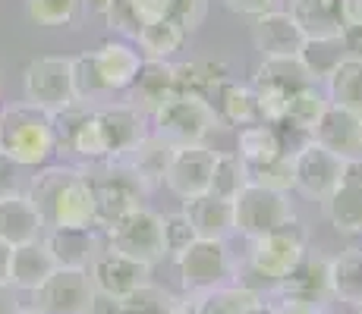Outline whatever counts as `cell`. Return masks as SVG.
Wrapping results in <instances>:
<instances>
[{
    "label": "cell",
    "mask_w": 362,
    "mask_h": 314,
    "mask_svg": "<svg viewBox=\"0 0 362 314\" xmlns=\"http://www.w3.org/2000/svg\"><path fill=\"white\" fill-rule=\"evenodd\" d=\"M95 302L98 292L88 270L54 267V274L32 292V308L41 314H95Z\"/></svg>",
    "instance_id": "9"
},
{
    "label": "cell",
    "mask_w": 362,
    "mask_h": 314,
    "mask_svg": "<svg viewBox=\"0 0 362 314\" xmlns=\"http://www.w3.org/2000/svg\"><path fill=\"white\" fill-rule=\"evenodd\" d=\"M47 251H51L54 264L57 267H69V270H88V264L98 255V236L95 229H45Z\"/></svg>",
    "instance_id": "21"
},
{
    "label": "cell",
    "mask_w": 362,
    "mask_h": 314,
    "mask_svg": "<svg viewBox=\"0 0 362 314\" xmlns=\"http://www.w3.org/2000/svg\"><path fill=\"white\" fill-rule=\"evenodd\" d=\"M359 129H362V114H359Z\"/></svg>",
    "instance_id": "55"
},
{
    "label": "cell",
    "mask_w": 362,
    "mask_h": 314,
    "mask_svg": "<svg viewBox=\"0 0 362 314\" xmlns=\"http://www.w3.org/2000/svg\"><path fill=\"white\" fill-rule=\"evenodd\" d=\"M196 302L189 305L196 314H262L264 302L249 286H214L208 292H196Z\"/></svg>",
    "instance_id": "27"
},
{
    "label": "cell",
    "mask_w": 362,
    "mask_h": 314,
    "mask_svg": "<svg viewBox=\"0 0 362 314\" xmlns=\"http://www.w3.org/2000/svg\"><path fill=\"white\" fill-rule=\"evenodd\" d=\"M107 233V248L129 255L142 264H158L167 258V246H164V214L151 211V207H136L132 214L120 217L117 223L104 227Z\"/></svg>",
    "instance_id": "6"
},
{
    "label": "cell",
    "mask_w": 362,
    "mask_h": 314,
    "mask_svg": "<svg viewBox=\"0 0 362 314\" xmlns=\"http://www.w3.org/2000/svg\"><path fill=\"white\" fill-rule=\"evenodd\" d=\"M123 4H127V13L132 23H136V29L161 23V19L170 16V0H123Z\"/></svg>",
    "instance_id": "42"
},
{
    "label": "cell",
    "mask_w": 362,
    "mask_h": 314,
    "mask_svg": "<svg viewBox=\"0 0 362 314\" xmlns=\"http://www.w3.org/2000/svg\"><path fill=\"white\" fill-rule=\"evenodd\" d=\"M183 214L189 220L196 239H218L227 242L233 236V205L218 195H199V198L183 201Z\"/></svg>",
    "instance_id": "20"
},
{
    "label": "cell",
    "mask_w": 362,
    "mask_h": 314,
    "mask_svg": "<svg viewBox=\"0 0 362 314\" xmlns=\"http://www.w3.org/2000/svg\"><path fill=\"white\" fill-rule=\"evenodd\" d=\"M359 314H362V305H359Z\"/></svg>",
    "instance_id": "56"
},
{
    "label": "cell",
    "mask_w": 362,
    "mask_h": 314,
    "mask_svg": "<svg viewBox=\"0 0 362 314\" xmlns=\"http://www.w3.org/2000/svg\"><path fill=\"white\" fill-rule=\"evenodd\" d=\"M315 314H331V311H328V308H318V311H315Z\"/></svg>",
    "instance_id": "54"
},
{
    "label": "cell",
    "mask_w": 362,
    "mask_h": 314,
    "mask_svg": "<svg viewBox=\"0 0 362 314\" xmlns=\"http://www.w3.org/2000/svg\"><path fill=\"white\" fill-rule=\"evenodd\" d=\"M92 63L104 92L114 95V92H127L132 85V79L139 76V66H142V54L127 41H104L101 47L92 51Z\"/></svg>",
    "instance_id": "19"
},
{
    "label": "cell",
    "mask_w": 362,
    "mask_h": 314,
    "mask_svg": "<svg viewBox=\"0 0 362 314\" xmlns=\"http://www.w3.org/2000/svg\"><path fill=\"white\" fill-rule=\"evenodd\" d=\"M214 155L208 145H177L170 155V164L164 170V186L177 195L180 201L199 198L208 192L211 183V167H214Z\"/></svg>",
    "instance_id": "12"
},
{
    "label": "cell",
    "mask_w": 362,
    "mask_h": 314,
    "mask_svg": "<svg viewBox=\"0 0 362 314\" xmlns=\"http://www.w3.org/2000/svg\"><path fill=\"white\" fill-rule=\"evenodd\" d=\"M25 10L38 25H69L79 13V0H25Z\"/></svg>",
    "instance_id": "40"
},
{
    "label": "cell",
    "mask_w": 362,
    "mask_h": 314,
    "mask_svg": "<svg viewBox=\"0 0 362 314\" xmlns=\"http://www.w3.org/2000/svg\"><path fill=\"white\" fill-rule=\"evenodd\" d=\"M177 95H199L205 101H214L218 92L233 79L230 66L224 60H189L173 66Z\"/></svg>",
    "instance_id": "23"
},
{
    "label": "cell",
    "mask_w": 362,
    "mask_h": 314,
    "mask_svg": "<svg viewBox=\"0 0 362 314\" xmlns=\"http://www.w3.org/2000/svg\"><path fill=\"white\" fill-rule=\"evenodd\" d=\"M252 44L262 57H284L303 51L305 35L299 32L290 10H271L252 19Z\"/></svg>",
    "instance_id": "17"
},
{
    "label": "cell",
    "mask_w": 362,
    "mask_h": 314,
    "mask_svg": "<svg viewBox=\"0 0 362 314\" xmlns=\"http://www.w3.org/2000/svg\"><path fill=\"white\" fill-rule=\"evenodd\" d=\"M328 261L331 258L318 255V251H309L299 258V264L277 283V296H290L299 298V302H309L325 308L331 298V283H328Z\"/></svg>",
    "instance_id": "16"
},
{
    "label": "cell",
    "mask_w": 362,
    "mask_h": 314,
    "mask_svg": "<svg viewBox=\"0 0 362 314\" xmlns=\"http://www.w3.org/2000/svg\"><path fill=\"white\" fill-rule=\"evenodd\" d=\"M10 258H13V246L0 239V283L10 280Z\"/></svg>",
    "instance_id": "50"
},
{
    "label": "cell",
    "mask_w": 362,
    "mask_h": 314,
    "mask_svg": "<svg viewBox=\"0 0 362 314\" xmlns=\"http://www.w3.org/2000/svg\"><path fill=\"white\" fill-rule=\"evenodd\" d=\"M170 155H173V145L158 138L155 132H148L136 148L120 157V164H127L145 183V188H151V186L164 183V170H167V164H170Z\"/></svg>",
    "instance_id": "28"
},
{
    "label": "cell",
    "mask_w": 362,
    "mask_h": 314,
    "mask_svg": "<svg viewBox=\"0 0 362 314\" xmlns=\"http://www.w3.org/2000/svg\"><path fill=\"white\" fill-rule=\"evenodd\" d=\"M315 311H318V305L299 302V298H290V296H277L268 305V314H315Z\"/></svg>",
    "instance_id": "46"
},
{
    "label": "cell",
    "mask_w": 362,
    "mask_h": 314,
    "mask_svg": "<svg viewBox=\"0 0 362 314\" xmlns=\"http://www.w3.org/2000/svg\"><path fill=\"white\" fill-rule=\"evenodd\" d=\"M325 82H328V95H325L328 104L362 114V57L344 54L325 76Z\"/></svg>",
    "instance_id": "29"
},
{
    "label": "cell",
    "mask_w": 362,
    "mask_h": 314,
    "mask_svg": "<svg viewBox=\"0 0 362 314\" xmlns=\"http://www.w3.org/2000/svg\"><path fill=\"white\" fill-rule=\"evenodd\" d=\"M54 258L47 251L45 239L35 242H23V246H13V258H10V283L16 292H35L47 277L54 274Z\"/></svg>",
    "instance_id": "22"
},
{
    "label": "cell",
    "mask_w": 362,
    "mask_h": 314,
    "mask_svg": "<svg viewBox=\"0 0 362 314\" xmlns=\"http://www.w3.org/2000/svg\"><path fill=\"white\" fill-rule=\"evenodd\" d=\"M23 183H25V167H19L16 160L0 151V198L23 195Z\"/></svg>",
    "instance_id": "44"
},
{
    "label": "cell",
    "mask_w": 362,
    "mask_h": 314,
    "mask_svg": "<svg viewBox=\"0 0 362 314\" xmlns=\"http://www.w3.org/2000/svg\"><path fill=\"white\" fill-rule=\"evenodd\" d=\"M189 32L177 23V19H161V23H151L142 25L136 35V44L145 51V60H167L186 44Z\"/></svg>",
    "instance_id": "34"
},
{
    "label": "cell",
    "mask_w": 362,
    "mask_h": 314,
    "mask_svg": "<svg viewBox=\"0 0 362 314\" xmlns=\"http://www.w3.org/2000/svg\"><path fill=\"white\" fill-rule=\"evenodd\" d=\"M29 201L45 229H95V192L86 170L76 167H45L35 173Z\"/></svg>",
    "instance_id": "1"
},
{
    "label": "cell",
    "mask_w": 362,
    "mask_h": 314,
    "mask_svg": "<svg viewBox=\"0 0 362 314\" xmlns=\"http://www.w3.org/2000/svg\"><path fill=\"white\" fill-rule=\"evenodd\" d=\"M340 41H344V54H350V57H362V25H350V29H344Z\"/></svg>",
    "instance_id": "48"
},
{
    "label": "cell",
    "mask_w": 362,
    "mask_h": 314,
    "mask_svg": "<svg viewBox=\"0 0 362 314\" xmlns=\"http://www.w3.org/2000/svg\"><path fill=\"white\" fill-rule=\"evenodd\" d=\"M173 314H196V311H192L189 305H183V302H180V305H177V311H173Z\"/></svg>",
    "instance_id": "52"
},
{
    "label": "cell",
    "mask_w": 362,
    "mask_h": 314,
    "mask_svg": "<svg viewBox=\"0 0 362 314\" xmlns=\"http://www.w3.org/2000/svg\"><path fill=\"white\" fill-rule=\"evenodd\" d=\"M218 116L221 123H230V126H252V123H262L259 116V101H255V92L252 85H243V82L230 79L224 88L218 92Z\"/></svg>",
    "instance_id": "33"
},
{
    "label": "cell",
    "mask_w": 362,
    "mask_h": 314,
    "mask_svg": "<svg viewBox=\"0 0 362 314\" xmlns=\"http://www.w3.org/2000/svg\"><path fill=\"white\" fill-rule=\"evenodd\" d=\"M196 239V233H192V227H189V220H186V214L183 211H177V214H167L164 217V246H167V258L170 255H180L189 242Z\"/></svg>",
    "instance_id": "41"
},
{
    "label": "cell",
    "mask_w": 362,
    "mask_h": 314,
    "mask_svg": "<svg viewBox=\"0 0 362 314\" xmlns=\"http://www.w3.org/2000/svg\"><path fill=\"white\" fill-rule=\"evenodd\" d=\"M277 155H284V142H281V132L271 123H252L240 129V135H236V157L246 167L268 164Z\"/></svg>",
    "instance_id": "32"
},
{
    "label": "cell",
    "mask_w": 362,
    "mask_h": 314,
    "mask_svg": "<svg viewBox=\"0 0 362 314\" xmlns=\"http://www.w3.org/2000/svg\"><path fill=\"white\" fill-rule=\"evenodd\" d=\"M16 314H41V311H35L32 305H29V308H23V305H19V308H16Z\"/></svg>",
    "instance_id": "53"
},
{
    "label": "cell",
    "mask_w": 362,
    "mask_h": 314,
    "mask_svg": "<svg viewBox=\"0 0 362 314\" xmlns=\"http://www.w3.org/2000/svg\"><path fill=\"white\" fill-rule=\"evenodd\" d=\"M328 97L318 92V85H305L287 97V110H284V126H293L303 135H312L315 123L322 120Z\"/></svg>",
    "instance_id": "36"
},
{
    "label": "cell",
    "mask_w": 362,
    "mask_h": 314,
    "mask_svg": "<svg viewBox=\"0 0 362 314\" xmlns=\"http://www.w3.org/2000/svg\"><path fill=\"white\" fill-rule=\"evenodd\" d=\"M114 4H117V0H86V6L92 13H98V16H104V13H107Z\"/></svg>",
    "instance_id": "51"
},
{
    "label": "cell",
    "mask_w": 362,
    "mask_h": 314,
    "mask_svg": "<svg viewBox=\"0 0 362 314\" xmlns=\"http://www.w3.org/2000/svg\"><path fill=\"white\" fill-rule=\"evenodd\" d=\"M16 308H19L16 289L10 283H0V314H16Z\"/></svg>",
    "instance_id": "49"
},
{
    "label": "cell",
    "mask_w": 362,
    "mask_h": 314,
    "mask_svg": "<svg viewBox=\"0 0 362 314\" xmlns=\"http://www.w3.org/2000/svg\"><path fill=\"white\" fill-rule=\"evenodd\" d=\"M337 13L344 29L350 25H362V0H337Z\"/></svg>",
    "instance_id": "47"
},
{
    "label": "cell",
    "mask_w": 362,
    "mask_h": 314,
    "mask_svg": "<svg viewBox=\"0 0 362 314\" xmlns=\"http://www.w3.org/2000/svg\"><path fill=\"white\" fill-rule=\"evenodd\" d=\"M177 258V274L186 292H208L230 280V251L218 239H192Z\"/></svg>",
    "instance_id": "11"
},
{
    "label": "cell",
    "mask_w": 362,
    "mask_h": 314,
    "mask_svg": "<svg viewBox=\"0 0 362 314\" xmlns=\"http://www.w3.org/2000/svg\"><path fill=\"white\" fill-rule=\"evenodd\" d=\"M114 314H173L177 311V296L164 286H155V283H142L139 289L127 292V296L114 298Z\"/></svg>",
    "instance_id": "35"
},
{
    "label": "cell",
    "mask_w": 362,
    "mask_h": 314,
    "mask_svg": "<svg viewBox=\"0 0 362 314\" xmlns=\"http://www.w3.org/2000/svg\"><path fill=\"white\" fill-rule=\"evenodd\" d=\"M290 16L296 19L305 41H325V38H340L344 35L337 0H293L290 4Z\"/></svg>",
    "instance_id": "26"
},
{
    "label": "cell",
    "mask_w": 362,
    "mask_h": 314,
    "mask_svg": "<svg viewBox=\"0 0 362 314\" xmlns=\"http://www.w3.org/2000/svg\"><path fill=\"white\" fill-rule=\"evenodd\" d=\"M227 6H230L233 13H243V16H262V13H271L277 10V4L281 0H224Z\"/></svg>",
    "instance_id": "45"
},
{
    "label": "cell",
    "mask_w": 362,
    "mask_h": 314,
    "mask_svg": "<svg viewBox=\"0 0 362 314\" xmlns=\"http://www.w3.org/2000/svg\"><path fill=\"white\" fill-rule=\"evenodd\" d=\"M0 151L19 167H45L57 155V126L54 114L35 104H10L0 110Z\"/></svg>",
    "instance_id": "2"
},
{
    "label": "cell",
    "mask_w": 362,
    "mask_h": 314,
    "mask_svg": "<svg viewBox=\"0 0 362 314\" xmlns=\"http://www.w3.org/2000/svg\"><path fill=\"white\" fill-rule=\"evenodd\" d=\"M208 13V0H170V19H177L186 32H196Z\"/></svg>",
    "instance_id": "43"
},
{
    "label": "cell",
    "mask_w": 362,
    "mask_h": 314,
    "mask_svg": "<svg viewBox=\"0 0 362 314\" xmlns=\"http://www.w3.org/2000/svg\"><path fill=\"white\" fill-rule=\"evenodd\" d=\"M25 101L47 114L76 107V88H73V60L69 57H38L29 63L23 79Z\"/></svg>",
    "instance_id": "7"
},
{
    "label": "cell",
    "mask_w": 362,
    "mask_h": 314,
    "mask_svg": "<svg viewBox=\"0 0 362 314\" xmlns=\"http://www.w3.org/2000/svg\"><path fill=\"white\" fill-rule=\"evenodd\" d=\"M246 176L252 186H264V188H274V192H290L293 188V160L290 155H277L268 164L259 167H246Z\"/></svg>",
    "instance_id": "39"
},
{
    "label": "cell",
    "mask_w": 362,
    "mask_h": 314,
    "mask_svg": "<svg viewBox=\"0 0 362 314\" xmlns=\"http://www.w3.org/2000/svg\"><path fill=\"white\" fill-rule=\"evenodd\" d=\"M148 274H151L148 264L136 261L129 255H120L114 248H101L95 255V261L88 264V280H92L95 292L104 296L107 302H114V298L127 296V292L139 289L142 283H148Z\"/></svg>",
    "instance_id": "13"
},
{
    "label": "cell",
    "mask_w": 362,
    "mask_h": 314,
    "mask_svg": "<svg viewBox=\"0 0 362 314\" xmlns=\"http://www.w3.org/2000/svg\"><path fill=\"white\" fill-rule=\"evenodd\" d=\"M249 264L259 277L271 283H281L284 277L299 264V258L305 255V233L296 220H290L287 227L271 229L264 236L249 239Z\"/></svg>",
    "instance_id": "10"
},
{
    "label": "cell",
    "mask_w": 362,
    "mask_h": 314,
    "mask_svg": "<svg viewBox=\"0 0 362 314\" xmlns=\"http://www.w3.org/2000/svg\"><path fill=\"white\" fill-rule=\"evenodd\" d=\"M104 170L101 173H88L92 179V192H95V223L98 227H110L120 217L132 214L136 207H142L145 198V183L129 170L127 164L120 160H104Z\"/></svg>",
    "instance_id": "5"
},
{
    "label": "cell",
    "mask_w": 362,
    "mask_h": 314,
    "mask_svg": "<svg viewBox=\"0 0 362 314\" xmlns=\"http://www.w3.org/2000/svg\"><path fill=\"white\" fill-rule=\"evenodd\" d=\"M127 104L136 110H142L145 116H151L164 101H170L177 95V79H173V63L167 60H142L139 76L127 88Z\"/></svg>",
    "instance_id": "18"
},
{
    "label": "cell",
    "mask_w": 362,
    "mask_h": 314,
    "mask_svg": "<svg viewBox=\"0 0 362 314\" xmlns=\"http://www.w3.org/2000/svg\"><path fill=\"white\" fill-rule=\"evenodd\" d=\"M331 298L359 308L362 305V248H350L328 261Z\"/></svg>",
    "instance_id": "31"
},
{
    "label": "cell",
    "mask_w": 362,
    "mask_h": 314,
    "mask_svg": "<svg viewBox=\"0 0 362 314\" xmlns=\"http://www.w3.org/2000/svg\"><path fill=\"white\" fill-rule=\"evenodd\" d=\"M322 207L337 233H362V176H350V170H346V179L322 201Z\"/></svg>",
    "instance_id": "25"
},
{
    "label": "cell",
    "mask_w": 362,
    "mask_h": 314,
    "mask_svg": "<svg viewBox=\"0 0 362 314\" xmlns=\"http://www.w3.org/2000/svg\"><path fill=\"white\" fill-rule=\"evenodd\" d=\"M95 120H98L104 145H107V160H120L127 151H132L148 135V129H145V114L127 101L95 107Z\"/></svg>",
    "instance_id": "14"
},
{
    "label": "cell",
    "mask_w": 362,
    "mask_h": 314,
    "mask_svg": "<svg viewBox=\"0 0 362 314\" xmlns=\"http://www.w3.org/2000/svg\"><path fill=\"white\" fill-rule=\"evenodd\" d=\"M41 236H45V223H41L29 195L23 192L0 198V239L10 246H23V242H35Z\"/></svg>",
    "instance_id": "24"
},
{
    "label": "cell",
    "mask_w": 362,
    "mask_h": 314,
    "mask_svg": "<svg viewBox=\"0 0 362 314\" xmlns=\"http://www.w3.org/2000/svg\"><path fill=\"white\" fill-rule=\"evenodd\" d=\"M299 57H303L305 69L312 73V79L322 82L325 76L334 69V63L344 57V41L340 38H325V41H305L303 51H299Z\"/></svg>",
    "instance_id": "38"
},
{
    "label": "cell",
    "mask_w": 362,
    "mask_h": 314,
    "mask_svg": "<svg viewBox=\"0 0 362 314\" xmlns=\"http://www.w3.org/2000/svg\"><path fill=\"white\" fill-rule=\"evenodd\" d=\"M221 116L211 101L199 95H173L151 114V132L164 142L177 145H205L214 129H221Z\"/></svg>",
    "instance_id": "3"
},
{
    "label": "cell",
    "mask_w": 362,
    "mask_h": 314,
    "mask_svg": "<svg viewBox=\"0 0 362 314\" xmlns=\"http://www.w3.org/2000/svg\"><path fill=\"white\" fill-rule=\"evenodd\" d=\"M233 205V233L255 239L271 229L287 227L290 220H296V211L290 205L287 192H274L264 186H243L240 192L230 198Z\"/></svg>",
    "instance_id": "4"
},
{
    "label": "cell",
    "mask_w": 362,
    "mask_h": 314,
    "mask_svg": "<svg viewBox=\"0 0 362 314\" xmlns=\"http://www.w3.org/2000/svg\"><path fill=\"white\" fill-rule=\"evenodd\" d=\"M252 82H262V85H274L281 92L293 95L305 85H318L312 79V73L305 69V63L299 54H284V57H262V66L255 69V79Z\"/></svg>",
    "instance_id": "30"
},
{
    "label": "cell",
    "mask_w": 362,
    "mask_h": 314,
    "mask_svg": "<svg viewBox=\"0 0 362 314\" xmlns=\"http://www.w3.org/2000/svg\"><path fill=\"white\" fill-rule=\"evenodd\" d=\"M243 186H249L246 176V164L236 157V151H218L211 167V183H208V195H218V198L230 201Z\"/></svg>",
    "instance_id": "37"
},
{
    "label": "cell",
    "mask_w": 362,
    "mask_h": 314,
    "mask_svg": "<svg viewBox=\"0 0 362 314\" xmlns=\"http://www.w3.org/2000/svg\"><path fill=\"white\" fill-rule=\"evenodd\" d=\"M290 160H293V188L309 201H325L344 183L346 170H350V164L344 157L331 155L328 148H322L312 138L303 148H296Z\"/></svg>",
    "instance_id": "8"
},
{
    "label": "cell",
    "mask_w": 362,
    "mask_h": 314,
    "mask_svg": "<svg viewBox=\"0 0 362 314\" xmlns=\"http://www.w3.org/2000/svg\"><path fill=\"white\" fill-rule=\"evenodd\" d=\"M312 142H318L322 148H328L331 155L344 157L346 164L362 160V129H359V114L346 107H334L328 104L322 114V120L312 129Z\"/></svg>",
    "instance_id": "15"
}]
</instances>
